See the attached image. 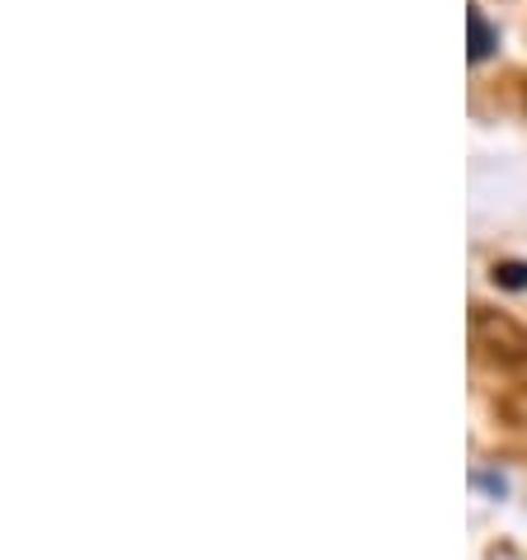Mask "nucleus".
Returning a JSON list of instances; mask_svg holds the SVG:
<instances>
[{
	"instance_id": "f257e3e1",
	"label": "nucleus",
	"mask_w": 527,
	"mask_h": 560,
	"mask_svg": "<svg viewBox=\"0 0 527 560\" xmlns=\"http://www.w3.org/2000/svg\"><path fill=\"white\" fill-rule=\"evenodd\" d=\"M471 349L480 363L504 368V372H523L527 368V330L494 306H471Z\"/></svg>"
},
{
	"instance_id": "f03ea898",
	"label": "nucleus",
	"mask_w": 527,
	"mask_h": 560,
	"mask_svg": "<svg viewBox=\"0 0 527 560\" xmlns=\"http://www.w3.org/2000/svg\"><path fill=\"white\" fill-rule=\"evenodd\" d=\"M494 48H500V34L490 28L485 10H480V5H467V57H471V61H485Z\"/></svg>"
},
{
	"instance_id": "7ed1b4c3",
	"label": "nucleus",
	"mask_w": 527,
	"mask_h": 560,
	"mask_svg": "<svg viewBox=\"0 0 527 560\" xmlns=\"http://www.w3.org/2000/svg\"><path fill=\"white\" fill-rule=\"evenodd\" d=\"M494 288H508V292H523L527 288V259H494Z\"/></svg>"
},
{
	"instance_id": "20e7f679",
	"label": "nucleus",
	"mask_w": 527,
	"mask_h": 560,
	"mask_svg": "<svg viewBox=\"0 0 527 560\" xmlns=\"http://www.w3.org/2000/svg\"><path fill=\"white\" fill-rule=\"evenodd\" d=\"M476 480H480V486H485V490H494V494H504V480H500V476H485V471H476Z\"/></svg>"
}]
</instances>
